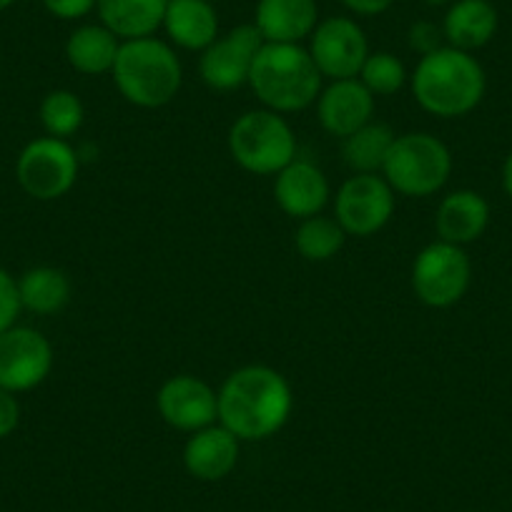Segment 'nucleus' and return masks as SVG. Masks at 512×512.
<instances>
[{
  "instance_id": "nucleus-1",
  "label": "nucleus",
  "mask_w": 512,
  "mask_h": 512,
  "mask_svg": "<svg viewBox=\"0 0 512 512\" xmlns=\"http://www.w3.org/2000/svg\"><path fill=\"white\" fill-rule=\"evenodd\" d=\"M294 397L287 377L267 364L234 369L219 390V425L239 442L277 435L292 417Z\"/></svg>"
},
{
  "instance_id": "nucleus-2",
  "label": "nucleus",
  "mask_w": 512,
  "mask_h": 512,
  "mask_svg": "<svg viewBox=\"0 0 512 512\" xmlns=\"http://www.w3.org/2000/svg\"><path fill=\"white\" fill-rule=\"evenodd\" d=\"M412 96L437 118H460L480 106L487 78L472 53L442 46L420 58L410 76Z\"/></svg>"
},
{
  "instance_id": "nucleus-3",
  "label": "nucleus",
  "mask_w": 512,
  "mask_h": 512,
  "mask_svg": "<svg viewBox=\"0 0 512 512\" xmlns=\"http://www.w3.org/2000/svg\"><path fill=\"white\" fill-rule=\"evenodd\" d=\"M256 98L277 113H297L317 103L322 73L302 43H264L249 76Z\"/></svg>"
},
{
  "instance_id": "nucleus-4",
  "label": "nucleus",
  "mask_w": 512,
  "mask_h": 512,
  "mask_svg": "<svg viewBox=\"0 0 512 512\" xmlns=\"http://www.w3.org/2000/svg\"><path fill=\"white\" fill-rule=\"evenodd\" d=\"M111 76L128 103L139 108H161L179 96L184 68L169 43L149 36L121 41Z\"/></svg>"
},
{
  "instance_id": "nucleus-5",
  "label": "nucleus",
  "mask_w": 512,
  "mask_h": 512,
  "mask_svg": "<svg viewBox=\"0 0 512 512\" xmlns=\"http://www.w3.org/2000/svg\"><path fill=\"white\" fill-rule=\"evenodd\" d=\"M229 154L249 174L277 176L297 159V136L282 113L256 108L231 123Z\"/></svg>"
},
{
  "instance_id": "nucleus-6",
  "label": "nucleus",
  "mask_w": 512,
  "mask_h": 512,
  "mask_svg": "<svg viewBox=\"0 0 512 512\" xmlns=\"http://www.w3.org/2000/svg\"><path fill=\"white\" fill-rule=\"evenodd\" d=\"M452 174V154L437 136L417 134L397 136L390 156L384 161L382 176L395 194L427 199L447 184Z\"/></svg>"
},
{
  "instance_id": "nucleus-7",
  "label": "nucleus",
  "mask_w": 512,
  "mask_h": 512,
  "mask_svg": "<svg viewBox=\"0 0 512 512\" xmlns=\"http://www.w3.org/2000/svg\"><path fill=\"white\" fill-rule=\"evenodd\" d=\"M472 282L470 256L450 241H432L412 262V292L425 307L447 309L460 302Z\"/></svg>"
},
{
  "instance_id": "nucleus-8",
  "label": "nucleus",
  "mask_w": 512,
  "mask_h": 512,
  "mask_svg": "<svg viewBox=\"0 0 512 512\" xmlns=\"http://www.w3.org/2000/svg\"><path fill=\"white\" fill-rule=\"evenodd\" d=\"M78 169L81 161L68 141L43 136L21 151L16 161V179L31 199L56 201L76 186Z\"/></svg>"
},
{
  "instance_id": "nucleus-9",
  "label": "nucleus",
  "mask_w": 512,
  "mask_h": 512,
  "mask_svg": "<svg viewBox=\"0 0 512 512\" xmlns=\"http://www.w3.org/2000/svg\"><path fill=\"white\" fill-rule=\"evenodd\" d=\"M395 214V189L384 176L354 174L339 186L334 199V219L347 236L367 239L390 224Z\"/></svg>"
},
{
  "instance_id": "nucleus-10",
  "label": "nucleus",
  "mask_w": 512,
  "mask_h": 512,
  "mask_svg": "<svg viewBox=\"0 0 512 512\" xmlns=\"http://www.w3.org/2000/svg\"><path fill=\"white\" fill-rule=\"evenodd\" d=\"M309 56L317 63L322 78H357L369 56V43L357 21L332 16L319 21L309 36Z\"/></svg>"
},
{
  "instance_id": "nucleus-11",
  "label": "nucleus",
  "mask_w": 512,
  "mask_h": 512,
  "mask_svg": "<svg viewBox=\"0 0 512 512\" xmlns=\"http://www.w3.org/2000/svg\"><path fill=\"white\" fill-rule=\"evenodd\" d=\"M264 46V38L254 23L231 28L226 36H219L206 51H201L199 73L201 81L211 91H234L249 83L256 53Z\"/></svg>"
},
{
  "instance_id": "nucleus-12",
  "label": "nucleus",
  "mask_w": 512,
  "mask_h": 512,
  "mask_svg": "<svg viewBox=\"0 0 512 512\" xmlns=\"http://www.w3.org/2000/svg\"><path fill=\"white\" fill-rule=\"evenodd\" d=\"M53 369V347L38 329L11 327L0 334V387L13 395L46 382Z\"/></svg>"
},
{
  "instance_id": "nucleus-13",
  "label": "nucleus",
  "mask_w": 512,
  "mask_h": 512,
  "mask_svg": "<svg viewBox=\"0 0 512 512\" xmlns=\"http://www.w3.org/2000/svg\"><path fill=\"white\" fill-rule=\"evenodd\" d=\"M156 410L166 425L191 435L219 422V392L194 374H176L159 387Z\"/></svg>"
},
{
  "instance_id": "nucleus-14",
  "label": "nucleus",
  "mask_w": 512,
  "mask_h": 512,
  "mask_svg": "<svg viewBox=\"0 0 512 512\" xmlns=\"http://www.w3.org/2000/svg\"><path fill=\"white\" fill-rule=\"evenodd\" d=\"M374 96L359 78H342L322 88L317 98V118L327 134L347 139L374 121Z\"/></svg>"
},
{
  "instance_id": "nucleus-15",
  "label": "nucleus",
  "mask_w": 512,
  "mask_h": 512,
  "mask_svg": "<svg viewBox=\"0 0 512 512\" xmlns=\"http://www.w3.org/2000/svg\"><path fill=\"white\" fill-rule=\"evenodd\" d=\"M274 201L292 219L322 214L329 201V181L317 164L294 159L274 179Z\"/></svg>"
},
{
  "instance_id": "nucleus-16",
  "label": "nucleus",
  "mask_w": 512,
  "mask_h": 512,
  "mask_svg": "<svg viewBox=\"0 0 512 512\" xmlns=\"http://www.w3.org/2000/svg\"><path fill=\"white\" fill-rule=\"evenodd\" d=\"M239 462V440L224 425H209L191 432L184 445V467L201 482H219L234 472Z\"/></svg>"
},
{
  "instance_id": "nucleus-17",
  "label": "nucleus",
  "mask_w": 512,
  "mask_h": 512,
  "mask_svg": "<svg viewBox=\"0 0 512 512\" xmlns=\"http://www.w3.org/2000/svg\"><path fill=\"white\" fill-rule=\"evenodd\" d=\"M319 23L317 0H259L254 28L264 43H302Z\"/></svg>"
},
{
  "instance_id": "nucleus-18",
  "label": "nucleus",
  "mask_w": 512,
  "mask_h": 512,
  "mask_svg": "<svg viewBox=\"0 0 512 512\" xmlns=\"http://www.w3.org/2000/svg\"><path fill=\"white\" fill-rule=\"evenodd\" d=\"M490 224V204L472 189L447 194L437 206L435 229L442 241L465 246L480 239Z\"/></svg>"
},
{
  "instance_id": "nucleus-19",
  "label": "nucleus",
  "mask_w": 512,
  "mask_h": 512,
  "mask_svg": "<svg viewBox=\"0 0 512 512\" xmlns=\"http://www.w3.org/2000/svg\"><path fill=\"white\" fill-rule=\"evenodd\" d=\"M500 16L490 0H452L442 21L447 46L457 51H480L495 38Z\"/></svg>"
},
{
  "instance_id": "nucleus-20",
  "label": "nucleus",
  "mask_w": 512,
  "mask_h": 512,
  "mask_svg": "<svg viewBox=\"0 0 512 512\" xmlns=\"http://www.w3.org/2000/svg\"><path fill=\"white\" fill-rule=\"evenodd\" d=\"M161 28L174 46L201 53L219 38V16L209 0H169Z\"/></svg>"
},
{
  "instance_id": "nucleus-21",
  "label": "nucleus",
  "mask_w": 512,
  "mask_h": 512,
  "mask_svg": "<svg viewBox=\"0 0 512 512\" xmlns=\"http://www.w3.org/2000/svg\"><path fill=\"white\" fill-rule=\"evenodd\" d=\"M169 0H98L96 13L103 26L121 41L149 38L164 26Z\"/></svg>"
},
{
  "instance_id": "nucleus-22",
  "label": "nucleus",
  "mask_w": 512,
  "mask_h": 512,
  "mask_svg": "<svg viewBox=\"0 0 512 512\" xmlns=\"http://www.w3.org/2000/svg\"><path fill=\"white\" fill-rule=\"evenodd\" d=\"M121 38L103 23H86L71 31L66 41V61L83 76H103L113 71Z\"/></svg>"
},
{
  "instance_id": "nucleus-23",
  "label": "nucleus",
  "mask_w": 512,
  "mask_h": 512,
  "mask_svg": "<svg viewBox=\"0 0 512 512\" xmlns=\"http://www.w3.org/2000/svg\"><path fill=\"white\" fill-rule=\"evenodd\" d=\"M397 134L387 123L369 121L352 136L342 139V159L352 174H379L390 156Z\"/></svg>"
},
{
  "instance_id": "nucleus-24",
  "label": "nucleus",
  "mask_w": 512,
  "mask_h": 512,
  "mask_svg": "<svg viewBox=\"0 0 512 512\" xmlns=\"http://www.w3.org/2000/svg\"><path fill=\"white\" fill-rule=\"evenodd\" d=\"M23 309L33 314H58L71 299V279L63 269L33 267L18 279Z\"/></svg>"
},
{
  "instance_id": "nucleus-25",
  "label": "nucleus",
  "mask_w": 512,
  "mask_h": 512,
  "mask_svg": "<svg viewBox=\"0 0 512 512\" xmlns=\"http://www.w3.org/2000/svg\"><path fill=\"white\" fill-rule=\"evenodd\" d=\"M347 234L339 226L337 219H329V216H309L302 219L297 226V234H294V246H297L299 254L307 259V262H329L342 251Z\"/></svg>"
},
{
  "instance_id": "nucleus-26",
  "label": "nucleus",
  "mask_w": 512,
  "mask_h": 512,
  "mask_svg": "<svg viewBox=\"0 0 512 512\" xmlns=\"http://www.w3.org/2000/svg\"><path fill=\"white\" fill-rule=\"evenodd\" d=\"M83 121H86V108H83L81 98L68 88H56V91L46 93V98L41 101V123L53 139L68 141L81 131Z\"/></svg>"
},
{
  "instance_id": "nucleus-27",
  "label": "nucleus",
  "mask_w": 512,
  "mask_h": 512,
  "mask_svg": "<svg viewBox=\"0 0 512 512\" xmlns=\"http://www.w3.org/2000/svg\"><path fill=\"white\" fill-rule=\"evenodd\" d=\"M359 81L367 86V91L377 96H395L397 91H402L407 83V68L395 53L390 51H377L369 53L367 61H364L362 71H359Z\"/></svg>"
},
{
  "instance_id": "nucleus-28",
  "label": "nucleus",
  "mask_w": 512,
  "mask_h": 512,
  "mask_svg": "<svg viewBox=\"0 0 512 512\" xmlns=\"http://www.w3.org/2000/svg\"><path fill=\"white\" fill-rule=\"evenodd\" d=\"M21 294H18V279H13L6 269L0 267V334L16 327L21 314Z\"/></svg>"
},
{
  "instance_id": "nucleus-29",
  "label": "nucleus",
  "mask_w": 512,
  "mask_h": 512,
  "mask_svg": "<svg viewBox=\"0 0 512 512\" xmlns=\"http://www.w3.org/2000/svg\"><path fill=\"white\" fill-rule=\"evenodd\" d=\"M442 28H437L435 23L430 21H417L410 26V33H407V43H410L412 51H417L420 56H427V53L442 48Z\"/></svg>"
},
{
  "instance_id": "nucleus-30",
  "label": "nucleus",
  "mask_w": 512,
  "mask_h": 512,
  "mask_svg": "<svg viewBox=\"0 0 512 512\" xmlns=\"http://www.w3.org/2000/svg\"><path fill=\"white\" fill-rule=\"evenodd\" d=\"M96 3L98 0H43L46 11L61 21H81L96 11Z\"/></svg>"
},
{
  "instance_id": "nucleus-31",
  "label": "nucleus",
  "mask_w": 512,
  "mask_h": 512,
  "mask_svg": "<svg viewBox=\"0 0 512 512\" xmlns=\"http://www.w3.org/2000/svg\"><path fill=\"white\" fill-rule=\"evenodd\" d=\"M18 422H21V405H18L16 395L0 387V440L13 435Z\"/></svg>"
},
{
  "instance_id": "nucleus-32",
  "label": "nucleus",
  "mask_w": 512,
  "mask_h": 512,
  "mask_svg": "<svg viewBox=\"0 0 512 512\" xmlns=\"http://www.w3.org/2000/svg\"><path fill=\"white\" fill-rule=\"evenodd\" d=\"M395 0H342V6L347 8L349 13L354 16H364V18H372V16H382L392 8Z\"/></svg>"
},
{
  "instance_id": "nucleus-33",
  "label": "nucleus",
  "mask_w": 512,
  "mask_h": 512,
  "mask_svg": "<svg viewBox=\"0 0 512 512\" xmlns=\"http://www.w3.org/2000/svg\"><path fill=\"white\" fill-rule=\"evenodd\" d=\"M502 189L512 199V154L505 159V166H502Z\"/></svg>"
},
{
  "instance_id": "nucleus-34",
  "label": "nucleus",
  "mask_w": 512,
  "mask_h": 512,
  "mask_svg": "<svg viewBox=\"0 0 512 512\" xmlns=\"http://www.w3.org/2000/svg\"><path fill=\"white\" fill-rule=\"evenodd\" d=\"M425 6H432V8H442V6H450L452 0H422Z\"/></svg>"
},
{
  "instance_id": "nucleus-35",
  "label": "nucleus",
  "mask_w": 512,
  "mask_h": 512,
  "mask_svg": "<svg viewBox=\"0 0 512 512\" xmlns=\"http://www.w3.org/2000/svg\"><path fill=\"white\" fill-rule=\"evenodd\" d=\"M16 0H0V11H6V8H11Z\"/></svg>"
}]
</instances>
